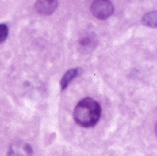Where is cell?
<instances>
[{"label": "cell", "mask_w": 157, "mask_h": 156, "mask_svg": "<svg viewBox=\"0 0 157 156\" xmlns=\"http://www.w3.org/2000/svg\"><path fill=\"white\" fill-rule=\"evenodd\" d=\"M32 147L24 141H16L10 146L8 156H32Z\"/></svg>", "instance_id": "3957f363"}, {"label": "cell", "mask_w": 157, "mask_h": 156, "mask_svg": "<svg viewBox=\"0 0 157 156\" xmlns=\"http://www.w3.org/2000/svg\"><path fill=\"white\" fill-rule=\"evenodd\" d=\"M101 107L92 98H84L78 102L74 109V120L82 127H93L99 121Z\"/></svg>", "instance_id": "6da1fadb"}, {"label": "cell", "mask_w": 157, "mask_h": 156, "mask_svg": "<svg viewBox=\"0 0 157 156\" xmlns=\"http://www.w3.org/2000/svg\"><path fill=\"white\" fill-rule=\"evenodd\" d=\"M142 23L149 26V27H156L157 25V16H156V12L152 11L150 13H147L143 18H142Z\"/></svg>", "instance_id": "8992f818"}, {"label": "cell", "mask_w": 157, "mask_h": 156, "mask_svg": "<svg viewBox=\"0 0 157 156\" xmlns=\"http://www.w3.org/2000/svg\"><path fill=\"white\" fill-rule=\"evenodd\" d=\"M78 74H80V70H78V68H74V69H70V70L67 71L66 74L63 76L61 82H60L61 88L63 90L66 89L69 85V83L71 82V81L74 79V78H76Z\"/></svg>", "instance_id": "5b68a950"}, {"label": "cell", "mask_w": 157, "mask_h": 156, "mask_svg": "<svg viewBox=\"0 0 157 156\" xmlns=\"http://www.w3.org/2000/svg\"><path fill=\"white\" fill-rule=\"evenodd\" d=\"M58 6L57 0H37L36 2V10L42 15L52 14Z\"/></svg>", "instance_id": "277c9868"}, {"label": "cell", "mask_w": 157, "mask_h": 156, "mask_svg": "<svg viewBox=\"0 0 157 156\" xmlns=\"http://www.w3.org/2000/svg\"><path fill=\"white\" fill-rule=\"evenodd\" d=\"M9 34V28L5 24H0V43L4 42Z\"/></svg>", "instance_id": "52a82bcc"}, {"label": "cell", "mask_w": 157, "mask_h": 156, "mask_svg": "<svg viewBox=\"0 0 157 156\" xmlns=\"http://www.w3.org/2000/svg\"><path fill=\"white\" fill-rule=\"evenodd\" d=\"M91 11L95 18L105 20L111 16L114 11V7L109 0H95L92 4Z\"/></svg>", "instance_id": "7a4b0ae2"}]
</instances>
